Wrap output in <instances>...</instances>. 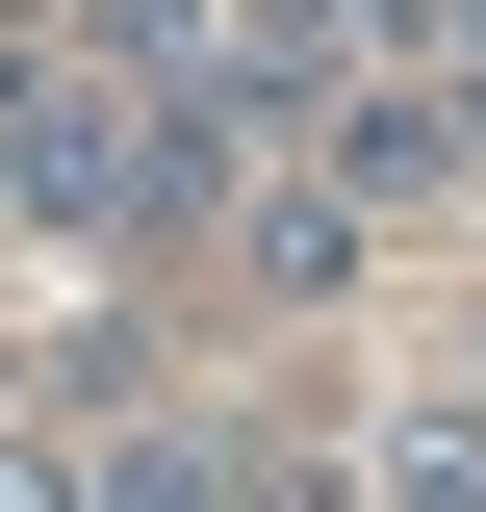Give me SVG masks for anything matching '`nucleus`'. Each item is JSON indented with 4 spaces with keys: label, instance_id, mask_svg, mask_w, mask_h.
Returning a JSON list of instances; mask_svg holds the SVG:
<instances>
[{
    "label": "nucleus",
    "instance_id": "2",
    "mask_svg": "<svg viewBox=\"0 0 486 512\" xmlns=\"http://www.w3.org/2000/svg\"><path fill=\"white\" fill-rule=\"evenodd\" d=\"M359 512H486V410H384V461H359Z\"/></svg>",
    "mask_w": 486,
    "mask_h": 512
},
{
    "label": "nucleus",
    "instance_id": "1",
    "mask_svg": "<svg viewBox=\"0 0 486 512\" xmlns=\"http://www.w3.org/2000/svg\"><path fill=\"white\" fill-rule=\"evenodd\" d=\"M461 128H486V103L410 52V77H333V103H307V154H333V205H359V231H410V205H461V180H486Z\"/></svg>",
    "mask_w": 486,
    "mask_h": 512
},
{
    "label": "nucleus",
    "instance_id": "3",
    "mask_svg": "<svg viewBox=\"0 0 486 512\" xmlns=\"http://www.w3.org/2000/svg\"><path fill=\"white\" fill-rule=\"evenodd\" d=\"M0 512H77V436H26V410H0Z\"/></svg>",
    "mask_w": 486,
    "mask_h": 512
}]
</instances>
